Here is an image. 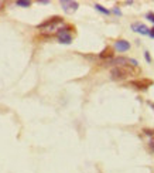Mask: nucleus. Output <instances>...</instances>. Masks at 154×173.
Listing matches in <instances>:
<instances>
[{
  "label": "nucleus",
  "instance_id": "dca6fc26",
  "mask_svg": "<svg viewBox=\"0 0 154 173\" xmlns=\"http://www.w3.org/2000/svg\"><path fill=\"white\" fill-rule=\"evenodd\" d=\"M146 60H147L148 63H150V61H151V58H150V54H148L147 51H146Z\"/></svg>",
  "mask_w": 154,
  "mask_h": 173
},
{
  "label": "nucleus",
  "instance_id": "39448f33",
  "mask_svg": "<svg viewBox=\"0 0 154 173\" xmlns=\"http://www.w3.org/2000/svg\"><path fill=\"white\" fill-rule=\"evenodd\" d=\"M115 48L119 50V51H127L129 48H130V43L126 41V40H119V41L115 43Z\"/></svg>",
  "mask_w": 154,
  "mask_h": 173
},
{
  "label": "nucleus",
  "instance_id": "1a4fd4ad",
  "mask_svg": "<svg viewBox=\"0 0 154 173\" xmlns=\"http://www.w3.org/2000/svg\"><path fill=\"white\" fill-rule=\"evenodd\" d=\"M16 4L20 7H30L31 6V1H27V0H19V1H16Z\"/></svg>",
  "mask_w": 154,
  "mask_h": 173
},
{
  "label": "nucleus",
  "instance_id": "9d476101",
  "mask_svg": "<svg viewBox=\"0 0 154 173\" xmlns=\"http://www.w3.org/2000/svg\"><path fill=\"white\" fill-rule=\"evenodd\" d=\"M95 9H96L98 12H100V13H103V14H109L110 12L108 10V9H105L103 6H100V4H95Z\"/></svg>",
  "mask_w": 154,
  "mask_h": 173
},
{
  "label": "nucleus",
  "instance_id": "20e7f679",
  "mask_svg": "<svg viewBox=\"0 0 154 173\" xmlns=\"http://www.w3.org/2000/svg\"><path fill=\"white\" fill-rule=\"evenodd\" d=\"M61 6H62L65 13L71 14V13H74V12H77L79 4H78L77 1H65V0H62L61 1Z\"/></svg>",
  "mask_w": 154,
  "mask_h": 173
},
{
  "label": "nucleus",
  "instance_id": "4468645a",
  "mask_svg": "<svg viewBox=\"0 0 154 173\" xmlns=\"http://www.w3.org/2000/svg\"><path fill=\"white\" fill-rule=\"evenodd\" d=\"M150 147L153 149V152H154V138L151 139V141H150Z\"/></svg>",
  "mask_w": 154,
  "mask_h": 173
},
{
  "label": "nucleus",
  "instance_id": "f3484780",
  "mask_svg": "<svg viewBox=\"0 0 154 173\" xmlns=\"http://www.w3.org/2000/svg\"><path fill=\"white\" fill-rule=\"evenodd\" d=\"M148 105H150V107H151V108L154 109V104H153V102H148Z\"/></svg>",
  "mask_w": 154,
  "mask_h": 173
},
{
  "label": "nucleus",
  "instance_id": "0eeeda50",
  "mask_svg": "<svg viewBox=\"0 0 154 173\" xmlns=\"http://www.w3.org/2000/svg\"><path fill=\"white\" fill-rule=\"evenodd\" d=\"M132 28L137 33H141V34H148V30H150V28H147V27L144 26V24H141V23H134L132 26Z\"/></svg>",
  "mask_w": 154,
  "mask_h": 173
},
{
  "label": "nucleus",
  "instance_id": "ddd939ff",
  "mask_svg": "<svg viewBox=\"0 0 154 173\" xmlns=\"http://www.w3.org/2000/svg\"><path fill=\"white\" fill-rule=\"evenodd\" d=\"M148 36H151V37H154V27H153V28H150V30H148Z\"/></svg>",
  "mask_w": 154,
  "mask_h": 173
},
{
  "label": "nucleus",
  "instance_id": "2eb2a0df",
  "mask_svg": "<svg viewBox=\"0 0 154 173\" xmlns=\"http://www.w3.org/2000/svg\"><path fill=\"white\" fill-rule=\"evenodd\" d=\"M113 13H115V14H119V16L122 14V13H120V10H119V9H113Z\"/></svg>",
  "mask_w": 154,
  "mask_h": 173
},
{
  "label": "nucleus",
  "instance_id": "9b49d317",
  "mask_svg": "<svg viewBox=\"0 0 154 173\" xmlns=\"http://www.w3.org/2000/svg\"><path fill=\"white\" fill-rule=\"evenodd\" d=\"M146 17H147V20H150V21H153L154 23V13H147Z\"/></svg>",
  "mask_w": 154,
  "mask_h": 173
},
{
  "label": "nucleus",
  "instance_id": "423d86ee",
  "mask_svg": "<svg viewBox=\"0 0 154 173\" xmlns=\"http://www.w3.org/2000/svg\"><path fill=\"white\" fill-rule=\"evenodd\" d=\"M151 84H153V81H150V80H141V81L139 80V81H132L130 85H134L137 88H147Z\"/></svg>",
  "mask_w": 154,
  "mask_h": 173
},
{
  "label": "nucleus",
  "instance_id": "6e6552de",
  "mask_svg": "<svg viewBox=\"0 0 154 173\" xmlns=\"http://www.w3.org/2000/svg\"><path fill=\"white\" fill-rule=\"evenodd\" d=\"M99 57L103 58V60H106V58H112L113 57V48H112V47H106V48L99 54Z\"/></svg>",
  "mask_w": 154,
  "mask_h": 173
},
{
  "label": "nucleus",
  "instance_id": "f03ea898",
  "mask_svg": "<svg viewBox=\"0 0 154 173\" xmlns=\"http://www.w3.org/2000/svg\"><path fill=\"white\" fill-rule=\"evenodd\" d=\"M64 20L62 17H59V16H54V17H50L48 20H45L44 23H41L38 24V28H44V31H52V30H55L57 28L58 24H61Z\"/></svg>",
  "mask_w": 154,
  "mask_h": 173
},
{
  "label": "nucleus",
  "instance_id": "f257e3e1",
  "mask_svg": "<svg viewBox=\"0 0 154 173\" xmlns=\"http://www.w3.org/2000/svg\"><path fill=\"white\" fill-rule=\"evenodd\" d=\"M133 74V70L129 67V65H124V67H115L113 70L110 71V75H112V80H123V78L129 77Z\"/></svg>",
  "mask_w": 154,
  "mask_h": 173
},
{
  "label": "nucleus",
  "instance_id": "f8f14e48",
  "mask_svg": "<svg viewBox=\"0 0 154 173\" xmlns=\"http://www.w3.org/2000/svg\"><path fill=\"white\" fill-rule=\"evenodd\" d=\"M144 132L147 135H154V131H151V129H144Z\"/></svg>",
  "mask_w": 154,
  "mask_h": 173
},
{
  "label": "nucleus",
  "instance_id": "7ed1b4c3",
  "mask_svg": "<svg viewBox=\"0 0 154 173\" xmlns=\"http://www.w3.org/2000/svg\"><path fill=\"white\" fill-rule=\"evenodd\" d=\"M69 27H64V28H59L57 31V37L59 40V43H62V44H71L72 43V36H71L69 33Z\"/></svg>",
  "mask_w": 154,
  "mask_h": 173
}]
</instances>
